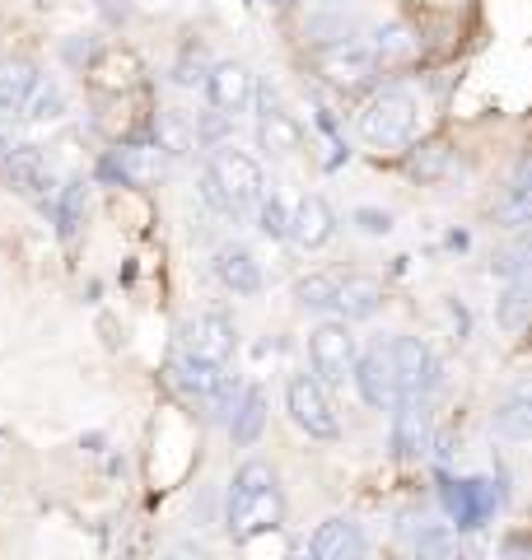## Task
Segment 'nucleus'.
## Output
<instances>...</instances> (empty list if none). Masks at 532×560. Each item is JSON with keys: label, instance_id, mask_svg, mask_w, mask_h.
Returning a JSON list of instances; mask_svg holds the SVG:
<instances>
[{"label": "nucleus", "instance_id": "7c9ffc66", "mask_svg": "<svg viewBox=\"0 0 532 560\" xmlns=\"http://www.w3.org/2000/svg\"><path fill=\"white\" fill-rule=\"evenodd\" d=\"M523 313H528V280H509V290L500 300V323L509 331H523Z\"/></svg>", "mask_w": 532, "mask_h": 560}, {"label": "nucleus", "instance_id": "473e14b6", "mask_svg": "<svg viewBox=\"0 0 532 560\" xmlns=\"http://www.w3.org/2000/svg\"><path fill=\"white\" fill-rule=\"evenodd\" d=\"M416 560H453V541L443 528H425L416 537Z\"/></svg>", "mask_w": 532, "mask_h": 560}, {"label": "nucleus", "instance_id": "6e6552de", "mask_svg": "<svg viewBox=\"0 0 532 560\" xmlns=\"http://www.w3.org/2000/svg\"><path fill=\"white\" fill-rule=\"evenodd\" d=\"M286 411L309 440H342V420H336L327 388L313 374H294L286 383Z\"/></svg>", "mask_w": 532, "mask_h": 560}, {"label": "nucleus", "instance_id": "a211bd4d", "mask_svg": "<svg viewBox=\"0 0 532 560\" xmlns=\"http://www.w3.org/2000/svg\"><path fill=\"white\" fill-rule=\"evenodd\" d=\"M393 448L402 458H420L430 448V411H425V397H406L393 407Z\"/></svg>", "mask_w": 532, "mask_h": 560}, {"label": "nucleus", "instance_id": "1a4fd4ad", "mask_svg": "<svg viewBox=\"0 0 532 560\" xmlns=\"http://www.w3.org/2000/svg\"><path fill=\"white\" fill-rule=\"evenodd\" d=\"M383 346H388V360H393L402 401H406V397H425V393L435 388L439 364H435L430 346H425L420 337H393V341H383Z\"/></svg>", "mask_w": 532, "mask_h": 560}, {"label": "nucleus", "instance_id": "f8f14e48", "mask_svg": "<svg viewBox=\"0 0 532 560\" xmlns=\"http://www.w3.org/2000/svg\"><path fill=\"white\" fill-rule=\"evenodd\" d=\"M350 383L360 388V397L369 401L374 411H393L402 393H397V374H393V360H388V346H369L365 355H355V370H350Z\"/></svg>", "mask_w": 532, "mask_h": 560}, {"label": "nucleus", "instance_id": "6ab92c4d", "mask_svg": "<svg viewBox=\"0 0 532 560\" xmlns=\"http://www.w3.org/2000/svg\"><path fill=\"white\" fill-rule=\"evenodd\" d=\"M38 66L24 61V57H10V61H0V117H20L24 113V103L28 94L38 90Z\"/></svg>", "mask_w": 532, "mask_h": 560}, {"label": "nucleus", "instance_id": "f257e3e1", "mask_svg": "<svg viewBox=\"0 0 532 560\" xmlns=\"http://www.w3.org/2000/svg\"><path fill=\"white\" fill-rule=\"evenodd\" d=\"M280 518H286V500H280V481L271 463H243L234 471V481H229V537L239 541V547H247L253 537H266L280 528Z\"/></svg>", "mask_w": 532, "mask_h": 560}, {"label": "nucleus", "instance_id": "e433bc0d", "mask_svg": "<svg viewBox=\"0 0 532 560\" xmlns=\"http://www.w3.org/2000/svg\"><path fill=\"white\" fill-rule=\"evenodd\" d=\"M99 5H103V14H108L113 24H122L131 14V0H99Z\"/></svg>", "mask_w": 532, "mask_h": 560}, {"label": "nucleus", "instance_id": "ea45409f", "mask_svg": "<svg viewBox=\"0 0 532 560\" xmlns=\"http://www.w3.org/2000/svg\"><path fill=\"white\" fill-rule=\"evenodd\" d=\"M290 560H313V556H309V551H294V556H290Z\"/></svg>", "mask_w": 532, "mask_h": 560}, {"label": "nucleus", "instance_id": "4468645a", "mask_svg": "<svg viewBox=\"0 0 532 560\" xmlns=\"http://www.w3.org/2000/svg\"><path fill=\"white\" fill-rule=\"evenodd\" d=\"M0 164H5V178L14 191H24V197H51L57 173H51V160L38 145H10Z\"/></svg>", "mask_w": 532, "mask_h": 560}, {"label": "nucleus", "instance_id": "412c9836", "mask_svg": "<svg viewBox=\"0 0 532 560\" xmlns=\"http://www.w3.org/2000/svg\"><path fill=\"white\" fill-rule=\"evenodd\" d=\"M136 75H140V61L122 47H103L99 57L89 61V80H94L99 90H127V84H136Z\"/></svg>", "mask_w": 532, "mask_h": 560}, {"label": "nucleus", "instance_id": "58836bf2", "mask_svg": "<svg viewBox=\"0 0 532 560\" xmlns=\"http://www.w3.org/2000/svg\"><path fill=\"white\" fill-rule=\"evenodd\" d=\"M5 150H10V140H5V131H0V160H5Z\"/></svg>", "mask_w": 532, "mask_h": 560}, {"label": "nucleus", "instance_id": "2f4dec72", "mask_svg": "<svg viewBox=\"0 0 532 560\" xmlns=\"http://www.w3.org/2000/svg\"><path fill=\"white\" fill-rule=\"evenodd\" d=\"M206 70H210L206 51H201L197 43H192V47H183V57H177L173 80H177V84H201V80H206Z\"/></svg>", "mask_w": 532, "mask_h": 560}, {"label": "nucleus", "instance_id": "7ed1b4c3", "mask_svg": "<svg viewBox=\"0 0 532 560\" xmlns=\"http://www.w3.org/2000/svg\"><path fill=\"white\" fill-rule=\"evenodd\" d=\"M355 127H360V136L374 150H406L420 127V98L412 90H402V84H388V90H379L360 108Z\"/></svg>", "mask_w": 532, "mask_h": 560}, {"label": "nucleus", "instance_id": "9b49d317", "mask_svg": "<svg viewBox=\"0 0 532 560\" xmlns=\"http://www.w3.org/2000/svg\"><path fill=\"white\" fill-rule=\"evenodd\" d=\"M253 103H257V140H262V150L271 154V160H294V154L304 150V127H299V117L271 94H257Z\"/></svg>", "mask_w": 532, "mask_h": 560}, {"label": "nucleus", "instance_id": "ddd939ff", "mask_svg": "<svg viewBox=\"0 0 532 560\" xmlns=\"http://www.w3.org/2000/svg\"><path fill=\"white\" fill-rule=\"evenodd\" d=\"M383 308V280L369 271H336V290H332V313L336 323H360L374 318Z\"/></svg>", "mask_w": 532, "mask_h": 560}, {"label": "nucleus", "instance_id": "c756f323", "mask_svg": "<svg viewBox=\"0 0 532 560\" xmlns=\"http://www.w3.org/2000/svg\"><path fill=\"white\" fill-rule=\"evenodd\" d=\"M51 210H57V230H61V234H76L80 210H84V183H70V187H61V197L51 201Z\"/></svg>", "mask_w": 532, "mask_h": 560}, {"label": "nucleus", "instance_id": "4c0bfd02", "mask_svg": "<svg viewBox=\"0 0 532 560\" xmlns=\"http://www.w3.org/2000/svg\"><path fill=\"white\" fill-rule=\"evenodd\" d=\"M266 5H276V10H286V5H294V0H266Z\"/></svg>", "mask_w": 532, "mask_h": 560}, {"label": "nucleus", "instance_id": "b1692460", "mask_svg": "<svg viewBox=\"0 0 532 560\" xmlns=\"http://www.w3.org/2000/svg\"><path fill=\"white\" fill-rule=\"evenodd\" d=\"M290 210H294V206H286V197H280L276 187H266V191H262V201L253 206L257 230H262L266 238H286V230H290Z\"/></svg>", "mask_w": 532, "mask_h": 560}, {"label": "nucleus", "instance_id": "393cba45", "mask_svg": "<svg viewBox=\"0 0 532 560\" xmlns=\"http://www.w3.org/2000/svg\"><path fill=\"white\" fill-rule=\"evenodd\" d=\"M332 290H336V271H313L294 280V300L313 313H332Z\"/></svg>", "mask_w": 532, "mask_h": 560}, {"label": "nucleus", "instance_id": "4be33fe9", "mask_svg": "<svg viewBox=\"0 0 532 560\" xmlns=\"http://www.w3.org/2000/svg\"><path fill=\"white\" fill-rule=\"evenodd\" d=\"M266 425V393L262 388H243L234 401V416H229V430H234V444H253Z\"/></svg>", "mask_w": 532, "mask_h": 560}, {"label": "nucleus", "instance_id": "5701e85b", "mask_svg": "<svg viewBox=\"0 0 532 560\" xmlns=\"http://www.w3.org/2000/svg\"><path fill=\"white\" fill-rule=\"evenodd\" d=\"M154 150L164 154H187L192 145H197V127L183 117V113H154Z\"/></svg>", "mask_w": 532, "mask_h": 560}, {"label": "nucleus", "instance_id": "0eeeda50", "mask_svg": "<svg viewBox=\"0 0 532 560\" xmlns=\"http://www.w3.org/2000/svg\"><path fill=\"white\" fill-rule=\"evenodd\" d=\"M309 370L323 388H346V378L355 370V337H350V323H317L309 331Z\"/></svg>", "mask_w": 532, "mask_h": 560}, {"label": "nucleus", "instance_id": "f03ea898", "mask_svg": "<svg viewBox=\"0 0 532 560\" xmlns=\"http://www.w3.org/2000/svg\"><path fill=\"white\" fill-rule=\"evenodd\" d=\"M266 191V173L262 160H253L247 150H239L234 140L210 150L206 160V178H201V197L220 210V215H253V206Z\"/></svg>", "mask_w": 532, "mask_h": 560}, {"label": "nucleus", "instance_id": "a878e982", "mask_svg": "<svg viewBox=\"0 0 532 560\" xmlns=\"http://www.w3.org/2000/svg\"><path fill=\"white\" fill-rule=\"evenodd\" d=\"M66 113V98H61V90L51 80H38V90L28 94V103H24V121H33V127H43V121H57Z\"/></svg>", "mask_w": 532, "mask_h": 560}, {"label": "nucleus", "instance_id": "20e7f679", "mask_svg": "<svg viewBox=\"0 0 532 560\" xmlns=\"http://www.w3.org/2000/svg\"><path fill=\"white\" fill-rule=\"evenodd\" d=\"M169 388L192 401V407H206V411H216V416H234V401H239V378L229 374V370H216V364H197V360H187V355H177L173 350V360H169Z\"/></svg>", "mask_w": 532, "mask_h": 560}, {"label": "nucleus", "instance_id": "c85d7f7f", "mask_svg": "<svg viewBox=\"0 0 532 560\" xmlns=\"http://www.w3.org/2000/svg\"><path fill=\"white\" fill-rule=\"evenodd\" d=\"M495 430L509 434V440H528V393L523 388L495 411Z\"/></svg>", "mask_w": 532, "mask_h": 560}, {"label": "nucleus", "instance_id": "f704fd0d", "mask_svg": "<svg viewBox=\"0 0 532 560\" xmlns=\"http://www.w3.org/2000/svg\"><path fill=\"white\" fill-rule=\"evenodd\" d=\"M355 224H360L365 234H388V230H393V215H388V210H369V206H360V210H355Z\"/></svg>", "mask_w": 532, "mask_h": 560}, {"label": "nucleus", "instance_id": "dca6fc26", "mask_svg": "<svg viewBox=\"0 0 532 560\" xmlns=\"http://www.w3.org/2000/svg\"><path fill=\"white\" fill-rule=\"evenodd\" d=\"M332 234H336V210H332L323 197H304V201L290 210V230H286V238H294L304 253L327 248Z\"/></svg>", "mask_w": 532, "mask_h": 560}, {"label": "nucleus", "instance_id": "423d86ee", "mask_svg": "<svg viewBox=\"0 0 532 560\" xmlns=\"http://www.w3.org/2000/svg\"><path fill=\"white\" fill-rule=\"evenodd\" d=\"M234 350H239V327L220 308L192 313V318L177 327V355H187V360H197V364H216V370H229Z\"/></svg>", "mask_w": 532, "mask_h": 560}, {"label": "nucleus", "instance_id": "cd10ccee", "mask_svg": "<svg viewBox=\"0 0 532 560\" xmlns=\"http://www.w3.org/2000/svg\"><path fill=\"white\" fill-rule=\"evenodd\" d=\"M443 168H449V145H443V140H425V145L412 150V178L435 183Z\"/></svg>", "mask_w": 532, "mask_h": 560}, {"label": "nucleus", "instance_id": "39448f33", "mask_svg": "<svg viewBox=\"0 0 532 560\" xmlns=\"http://www.w3.org/2000/svg\"><path fill=\"white\" fill-rule=\"evenodd\" d=\"M313 70L332 90L355 94V90H365V84H374L379 57H374V47H369V38H346L342 33V38H332L313 51Z\"/></svg>", "mask_w": 532, "mask_h": 560}, {"label": "nucleus", "instance_id": "bb28decb", "mask_svg": "<svg viewBox=\"0 0 532 560\" xmlns=\"http://www.w3.org/2000/svg\"><path fill=\"white\" fill-rule=\"evenodd\" d=\"M369 47H374V57H379V66H393V61H406L416 51V38L406 33L402 24H388V28H379L374 38H369Z\"/></svg>", "mask_w": 532, "mask_h": 560}, {"label": "nucleus", "instance_id": "aec40b11", "mask_svg": "<svg viewBox=\"0 0 532 560\" xmlns=\"http://www.w3.org/2000/svg\"><path fill=\"white\" fill-rule=\"evenodd\" d=\"M108 168L122 173V183L146 187V183H159V178H164L169 154H164V150H154V145H127V150H117V154H113Z\"/></svg>", "mask_w": 532, "mask_h": 560}, {"label": "nucleus", "instance_id": "f3484780", "mask_svg": "<svg viewBox=\"0 0 532 560\" xmlns=\"http://www.w3.org/2000/svg\"><path fill=\"white\" fill-rule=\"evenodd\" d=\"M313 560H365L369 547H365V533H360V523L355 518H327V523H317V533L313 541L304 547Z\"/></svg>", "mask_w": 532, "mask_h": 560}, {"label": "nucleus", "instance_id": "c9c22d12", "mask_svg": "<svg viewBox=\"0 0 532 560\" xmlns=\"http://www.w3.org/2000/svg\"><path fill=\"white\" fill-rule=\"evenodd\" d=\"M164 560H210V551L201 547V541H173V547L164 551Z\"/></svg>", "mask_w": 532, "mask_h": 560}, {"label": "nucleus", "instance_id": "72a5a7b5", "mask_svg": "<svg viewBox=\"0 0 532 560\" xmlns=\"http://www.w3.org/2000/svg\"><path fill=\"white\" fill-rule=\"evenodd\" d=\"M505 220H509V230H523V224H528V183H523V168H519V178H513L509 197H505Z\"/></svg>", "mask_w": 532, "mask_h": 560}, {"label": "nucleus", "instance_id": "9d476101", "mask_svg": "<svg viewBox=\"0 0 532 560\" xmlns=\"http://www.w3.org/2000/svg\"><path fill=\"white\" fill-rule=\"evenodd\" d=\"M201 84H206L210 108H216L220 117L247 113L253 108V98H257V80H253V70H247L243 61H210Z\"/></svg>", "mask_w": 532, "mask_h": 560}, {"label": "nucleus", "instance_id": "2eb2a0df", "mask_svg": "<svg viewBox=\"0 0 532 560\" xmlns=\"http://www.w3.org/2000/svg\"><path fill=\"white\" fill-rule=\"evenodd\" d=\"M210 271L229 294H257L262 290V261L253 257V248L243 243H220L216 257H210Z\"/></svg>", "mask_w": 532, "mask_h": 560}]
</instances>
